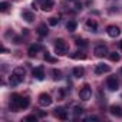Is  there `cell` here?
<instances>
[{"label":"cell","mask_w":122,"mask_h":122,"mask_svg":"<svg viewBox=\"0 0 122 122\" xmlns=\"http://www.w3.org/2000/svg\"><path fill=\"white\" fill-rule=\"evenodd\" d=\"M37 3H40V9L43 12H50L53 9V0H37Z\"/></svg>","instance_id":"cell-6"},{"label":"cell","mask_w":122,"mask_h":122,"mask_svg":"<svg viewBox=\"0 0 122 122\" xmlns=\"http://www.w3.org/2000/svg\"><path fill=\"white\" fill-rule=\"evenodd\" d=\"M82 113H83V108H81V106H75V108H73V116H75V118L81 116Z\"/></svg>","instance_id":"cell-24"},{"label":"cell","mask_w":122,"mask_h":122,"mask_svg":"<svg viewBox=\"0 0 122 122\" xmlns=\"http://www.w3.org/2000/svg\"><path fill=\"white\" fill-rule=\"evenodd\" d=\"M66 29H68L69 32H75V30H76V22H75V20H69V22L66 23Z\"/></svg>","instance_id":"cell-21"},{"label":"cell","mask_w":122,"mask_h":122,"mask_svg":"<svg viewBox=\"0 0 122 122\" xmlns=\"http://www.w3.org/2000/svg\"><path fill=\"white\" fill-rule=\"evenodd\" d=\"M39 105L40 106H50L52 105V98L49 93H40L39 95Z\"/></svg>","instance_id":"cell-5"},{"label":"cell","mask_w":122,"mask_h":122,"mask_svg":"<svg viewBox=\"0 0 122 122\" xmlns=\"http://www.w3.org/2000/svg\"><path fill=\"white\" fill-rule=\"evenodd\" d=\"M13 73L25 79V75H26V71H25V68H22V66H19V68H15V69H13Z\"/></svg>","instance_id":"cell-18"},{"label":"cell","mask_w":122,"mask_h":122,"mask_svg":"<svg viewBox=\"0 0 122 122\" xmlns=\"http://www.w3.org/2000/svg\"><path fill=\"white\" fill-rule=\"evenodd\" d=\"M22 17H23L27 23H32V22L35 20V13L30 12V10H23V12H22Z\"/></svg>","instance_id":"cell-11"},{"label":"cell","mask_w":122,"mask_h":122,"mask_svg":"<svg viewBox=\"0 0 122 122\" xmlns=\"http://www.w3.org/2000/svg\"><path fill=\"white\" fill-rule=\"evenodd\" d=\"M76 46L85 49V47H88V40H85V39H78V40H76Z\"/></svg>","instance_id":"cell-22"},{"label":"cell","mask_w":122,"mask_h":122,"mask_svg":"<svg viewBox=\"0 0 122 122\" xmlns=\"http://www.w3.org/2000/svg\"><path fill=\"white\" fill-rule=\"evenodd\" d=\"M86 27H88L91 32H96V29H98V23H96L95 20H92V19H88V20H86Z\"/></svg>","instance_id":"cell-16"},{"label":"cell","mask_w":122,"mask_h":122,"mask_svg":"<svg viewBox=\"0 0 122 122\" xmlns=\"http://www.w3.org/2000/svg\"><path fill=\"white\" fill-rule=\"evenodd\" d=\"M106 33H108V36H111V37H118V36L121 35V29H119L118 26H115V25H109V26L106 27Z\"/></svg>","instance_id":"cell-7"},{"label":"cell","mask_w":122,"mask_h":122,"mask_svg":"<svg viewBox=\"0 0 122 122\" xmlns=\"http://www.w3.org/2000/svg\"><path fill=\"white\" fill-rule=\"evenodd\" d=\"M33 76H35L36 79H39V81H43V79H45V69H43V66L35 68V69H33Z\"/></svg>","instance_id":"cell-10"},{"label":"cell","mask_w":122,"mask_h":122,"mask_svg":"<svg viewBox=\"0 0 122 122\" xmlns=\"http://www.w3.org/2000/svg\"><path fill=\"white\" fill-rule=\"evenodd\" d=\"M20 82H23V78H20V76H17V75H15V73H12V76L9 78V83H10L12 86H16V85H19Z\"/></svg>","instance_id":"cell-14"},{"label":"cell","mask_w":122,"mask_h":122,"mask_svg":"<svg viewBox=\"0 0 122 122\" xmlns=\"http://www.w3.org/2000/svg\"><path fill=\"white\" fill-rule=\"evenodd\" d=\"M106 86H108L109 91H118V88H119V82H118L116 76H109V78L106 79Z\"/></svg>","instance_id":"cell-4"},{"label":"cell","mask_w":122,"mask_h":122,"mask_svg":"<svg viewBox=\"0 0 122 122\" xmlns=\"http://www.w3.org/2000/svg\"><path fill=\"white\" fill-rule=\"evenodd\" d=\"M29 103H30L29 98L20 96V95H17V93L12 95V98H10V109H13L15 112H17V111H20V109H26V108L29 106Z\"/></svg>","instance_id":"cell-1"},{"label":"cell","mask_w":122,"mask_h":122,"mask_svg":"<svg viewBox=\"0 0 122 122\" xmlns=\"http://www.w3.org/2000/svg\"><path fill=\"white\" fill-rule=\"evenodd\" d=\"M52 75H53V79H55V81L62 79V72H60L59 69H53V71H52Z\"/></svg>","instance_id":"cell-23"},{"label":"cell","mask_w":122,"mask_h":122,"mask_svg":"<svg viewBox=\"0 0 122 122\" xmlns=\"http://www.w3.org/2000/svg\"><path fill=\"white\" fill-rule=\"evenodd\" d=\"M85 121H88V122H89V121H98V118H96V116H91V118H86Z\"/></svg>","instance_id":"cell-30"},{"label":"cell","mask_w":122,"mask_h":122,"mask_svg":"<svg viewBox=\"0 0 122 122\" xmlns=\"http://www.w3.org/2000/svg\"><path fill=\"white\" fill-rule=\"evenodd\" d=\"M55 115H56L59 119H62V121H66V119H68V112H66L63 108H57V109H55Z\"/></svg>","instance_id":"cell-12"},{"label":"cell","mask_w":122,"mask_h":122,"mask_svg":"<svg viewBox=\"0 0 122 122\" xmlns=\"http://www.w3.org/2000/svg\"><path fill=\"white\" fill-rule=\"evenodd\" d=\"M108 72H111V68L105 63H98L95 66V73L96 75H103V73H108Z\"/></svg>","instance_id":"cell-9"},{"label":"cell","mask_w":122,"mask_h":122,"mask_svg":"<svg viewBox=\"0 0 122 122\" xmlns=\"http://www.w3.org/2000/svg\"><path fill=\"white\" fill-rule=\"evenodd\" d=\"M119 75H121V76H122V68H121V69H119Z\"/></svg>","instance_id":"cell-32"},{"label":"cell","mask_w":122,"mask_h":122,"mask_svg":"<svg viewBox=\"0 0 122 122\" xmlns=\"http://www.w3.org/2000/svg\"><path fill=\"white\" fill-rule=\"evenodd\" d=\"M83 73H85V71H83L82 66H76V68H73V71H72V75H73L75 78H82Z\"/></svg>","instance_id":"cell-17"},{"label":"cell","mask_w":122,"mask_h":122,"mask_svg":"<svg viewBox=\"0 0 122 122\" xmlns=\"http://www.w3.org/2000/svg\"><path fill=\"white\" fill-rule=\"evenodd\" d=\"M71 57H72V59H85L86 56H85L83 53H81V52H75L73 55H71Z\"/></svg>","instance_id":"cell-27"},{"label":"cell","mask_w":122,"mask_h":122,"mask_svg":"<svg viewBox=\"0 0 122 122\" xmlns=\"http://www.w3.org/2000/svg\"><path fill=\"white\" fill-rule=\"evenodd\" d=\"M47 32H49V30H47V26H46L45 23H42V25L37 27V33H39L40 36H46V35H47Z\"/></svg>","instance_id":"cell-19"},{"label":"cell","mask_w":122,"mask_h":122,"mask_svg":"<svg viewBox=\"0 0 122 122\" xmlns=\"http://www.w3.org/2000/svg\"><path fill=\"white\" fill-rule=\"evenodd\" d=\"M91 96H92V89H91L89 85H85V86L79 91V98H81L82 101H89Z\"/></svg>","instance_id":"cell-3"},{"label":"cell","mask_w":122,"mask_h":122,"mask_svg":"<svg viewBox=\"0 0 122 122\" xmlns=\"http://www.w3.org/2000/svg\"><path fill=\"white\" fill-rule=\"evenodd\" d=\"M108 56H109V59L112 60V62H118L119 57H121V56H119V53H116V52H112V53H109Z\"/></svg>","instance_id":"cell-25"},{"label":"cell","mask_w":122,"mask_h":122,"mask_svg":"<svg viewBox=\"0 0 122 122\" xmlns=\"http://www.w3.org/2000/svg\"><path fill=\"white\" fill-rule=\"evenodd\" d=\"M23 121H25V122H36V121H37V116H36V115H29V116H26Z\"/></svg>","instance_id":"cell-28"},{"label":"cell","mask_w":122,"mask_h":122,"mask_svg":"<svg viewBox=\"0 0 122 122\" xmlns=\"http://www.w3.org/2000/svg\"><path fill=\"white\" fill-rule=\"evenodd\" d=\"M55 52L57 55H66L68 52V45L63 39H56L55 40Z\"/></svg>","instance_id":"cell-2"},{"label":"cell","mask_w":122,"mask_h":122,"mask_svg":"<svg viewBox=\"0 0 122 122\" xmlns=\"http://www.w3.org/2000/svg\"><path fill=\"white\" fill-rule=\"evenodd\" d=\"M43 59L46 60V62H50V63H56V62H57V59H56V57H53L49 52H46V53L43 55Z\"/></svg>","instance_id":"cell-20"},{"label":"cell","mask_w":122,"mask_h":122,"mask_svg":"<svg viewBox=\"0 0 122 122\" xmlns=\"http://www.w3.org/2000/svg\"><path fill=\"white\" fill-rule=\"evenodd\" d=\"M9 7H10V5L7 3V2H2V3H0V12H7L9 10Z\"/></svg>","instance_id":"cell-26"},{"label":"cell","mask_w":122,"mask_h":122,"mask_svg":"<svg viewBox=\"0 0 122 122\" xmlns=\"http://www.w3.org/2000/svg\"><path fill=\"white\" fill-rule=\"evenodd\" d=\"M93 53H95V56H98V57H105V56L108 55V49H106V46H103V45H98V46H95Z\"/></svg>","instance_id":"cell-8"},{"label":"cell","mask_w":122,"mask_h":122,"mask_svg":"<svg viewBox=\"0 0 122 122\" xmlns=\"http://www.w3.org/2000/svg\"><path fill=\"white\" fill-rule=\"evenodd\" d=\"M119 47H121V49H122V40H121V42H119Z\"/></svg>","instance_id":"cell-31"},{"label":"cell","mask_w":122,"mask_h":122,"mask_svg":"<svg viewBox=\"0 0 122 122\" xmlns=\"http://www.w3.org/2000/svg\"><path fill=\"white\" fill-rule=\"evenodd\" d=\"M109 111H111V113H112L113 116H116V118H122V108H121V106H118V105H112V106L109 108Z\"/></svg>","instance_id":"cell-13"},{"label":"cell","mask_w":122,"mask_h":122,"mask_svg":"<svg viewBox=\"0 0 122 122\" xmlns=\"http://www.w3.org/2000/svg\"><path fill=\"white\" fill-rule=\"evenodd\" d=\"M15 2H16V0H15Z\"/></svg>","instance_id":"cell-33"},{"label":"cell","mask_w":122,"mask_h":122,"mask_svg":"<svg viewBox=\"0 0 122 122\" xmlns=\"http://www.w3.org/2000/svg\"><path fill=\"white\" fill-rule=\"evenodd\" d=\"M57 23H59V19H57V17H50V19H49V25H50V26H56Z\"/></svg>","instance_id":"cell-29"},{"label":"cell","mask_w":122,"mask_h":122,"mask_svg":"<svg viewBox=\"0 0 122 122\" xmlns=\"http://www.w3.org/2000/svg\"><path fill=\"white\" fill-rule=\"evenodd\" d=\"M40 50V45H32V46H29V49H27V55L30 56V57H33V56H36V53Z\"/></svg>","instance_id":"cell-15"}]
</instances>
